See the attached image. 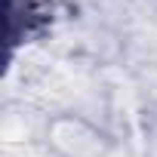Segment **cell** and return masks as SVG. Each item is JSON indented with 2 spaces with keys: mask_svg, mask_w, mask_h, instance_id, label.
Masks as SVG:
<instances>
[{
  "mask_svg": "<svg viewBox=\"0 0 157 157\" xmlns=\"http://www.w3.org/2000/svg\"><path fill=\"white\" fill-rule=\"evenodd\" d=\"M43 145L52 157H111L114 136L80 111H56L43 123Z\"/></svg>",
  "mask_w": 157,
  "mask_h": 157,
  "instance_id": "1",
  "label": "cell"
}]
</instances>
